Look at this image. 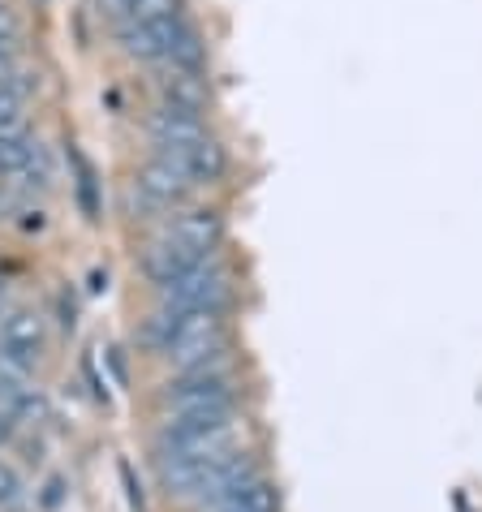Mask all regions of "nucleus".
I'll return each mask as SVG.
<instances>
[{
	"label": "nucleus",
	"mask_w": 482,
	"mask_h": 512,
	"mask_svg": "<svg viewBox=\"0 0 482 512\" xmlns=\"http://www.w3.org/2000/svg\"><path fill=\"white\" fill-rule=\"evenodd\" d=\"M143 340L177 366V371H194V366H216L229 362L233 349V327L224 315L211 310H168L160 306L143 327Z\"/></svg>",
	"instance_id": "obj_1"
},
{
	"label": "nucleus",
	"mask_w": 482,
	"mask_h": 512,
	"mask_svg": "<svg viewBox=\"0 0 482 512\" xmlns=\"http://www.w3.org/2000/svg\"><path fill=\"white\" fill-rule=\"evenodd\" d=\"M241 379L229 362L216 366H194V371H177L164 383V409L168 414H237Z\"/></svg>",
	"instance_id": "obj_2"
},
{
	"label": "nucleus",
	"mask_w": 482,
	"mask_h": 512,
	"mask_svg": "<svg viewBox=\"0 0 482 512\" xmlns=\"http://www.w3.org/2000/svg\"><path fill=\"white\" fill-rule=\"evenodd\" d=\"M160 306L168 310H211V315H229L233 297H237V280L224 259H207L190 267L186 276L160 284Z\"/></svg>",
	"instance_id": "obj_3"
},
{
	"label": "nucleus",
	"mask_w": 482,
	"mask_h": 512,
	"mask_svg": "<svg viewBox=\"0 0 482 512\" xmlns=\"http://www.w3.org/2000/svg\"><path fill=\"white\" fill-rule=\"evenodd\" d=\"M0 177L18 190H48L52 186V155L31 125L0 130Z\"/></svg>",
	"instance_id": "obj_4"
},
{
	"label": "nucleus",
	"mask_w": 482,
	"mask_h": 512,
	"mask_svg": "<svg viewBox=\"0 0 482 512\" xmlns=\"http://www.w3.org/2000/svg\"><path fill=\"white\" fill-rule=\"evenodd\" d=\"M164 237H173L177 246H186L198 259H216L224 246V216L216 207H181L164 220Z\"/></svg>",
	"instance_id": "obj_5"
},
{
	"label": "nucleus",
	"mask_w": 482,
	"mask_h": 512,
	"mask_svg": "<svg viewBox=\"0 0 482 512\" xmlns=\"http://www.w3.org/2000/svg\"><path fill=\"white\" fill-rule=\"evenodd\" d=\"M44 340H48V323L44 315L35 310H13V315L0 323V362L9 371H31L44 353Z\"/></svg>",
	"instance_id": "obj_6"
},
{
	"label": "nucleus",
	"mask_w": 482,
	"mask_h": 512,
	"mask_svg": "<svg viewBox=\"0 0 482 512\" xmlns=\"http://www.w3.org/2000/svg\"><path fill=\"white\" fill-rule=\"evenodd\" d=\"M216 512H280V495H276L272 482L259 474V478H250L241 491H233L224 504H216Z\"/></svg>",
	"instance_id": "obj_7"
},
{
	"label": "nucleus",
	"mask_w": 482,
	"mask_h": 512,
	"mask_svg": "<svg viewBox=\"0 0 482 512\" xmlns=\"http://www.w3.org/2000/svg\"><path fill=\"white\" fill-rule=\"evenodd\" d=\"M26 99H31V78L13 74L0 82V130H13V125H26Z\"/></svg>",
	"instance_id": "obj_8"
},
{
	"label": "nucleus",
	"mask_w": 482,
	"mask_h": 512,
	"mask_svg": "<svg viewBox=\"0 0 482 512\" xmlns=\"http://www.w3.org/2000/svg\"><path fill=\"white\" fill-rule=\"evenodd\" d=\"M22 478H18V469H13L9 461H0V508H18L22 504Z\"/></svg>",
	"instance_id": "obj_9"
},
{
	"label": "nucleus",
	"mask_w": 482,
	"mask_h": 512,
	"mask_svg": "<svg viewBox=\"0 0 482 512\" xmlns=\"http://www.w3.org/2000/svg\"><path fill=\"white\" fill-rule=\"evenodd\" d=\"M134 5H138V0H99V9H104L112 22H125V18H130V9H134Z\"/></svg>",
	"instance_id": "obj_10"
},
{
	"label": "nucleus",
	"mask_w": 482,
	"mask_h": 512,
	"mask_svg": "<svg viewBox=\"0 0 482 512\" xmlns=\"http://www.w3.org/2000/svg\"><path fill=\"white\" fill-rule=\"evenodd\" d=\"M0 39H18V22H13V13L0 5Z\"/></svg>",
	"instance_id": "obj_11"
},
{
	"label": "nucleus",
	"mask_w": 482,
	"mask_h": 512,
	"mask_svg": "<svg viewBox=\"0 0 482 512\" xmlns=\"http://www.w3.org/2000/svg\"><path fill=\"white\" fill-rule=\"evenodd\" d=\"M9 435H13V414H9V409H0V444H5Z\"/></svg>",
	"instance_id": "obj_12"
}]
</instances>
